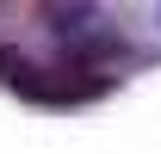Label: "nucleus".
<instances>
[{"instance_id":"f03ea898","label":"nucleus","mask_w":161,"mask_h":154,"mask_svg":"<svg viewBox=\"0 0 161 154\" xmlns=\"http://www.w3.org/2000/svg\"><path fill=\"white\" fill-rule=\"evenodd\" d=\"M155 25H161V6H155Z\"/></svg>"},{"instance_id":"f257e3e1","label":"nucleus","mask_w":161,"mask_h":154,"mask_svg":"<svg viewBox=\"0 0 161 154\" xmlns=\"http://www.w3.org/2000/svg\"><path fill=\"white\" fill-rule=\"evenodd\" d=\"M43 19H50V37L62 43V56L80 62V68H93V62H105L112 49H118V25L105 19L99 6H43Z\"/></svg>"}]
</instances>
